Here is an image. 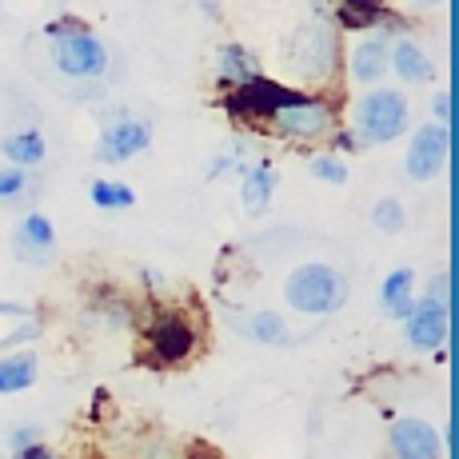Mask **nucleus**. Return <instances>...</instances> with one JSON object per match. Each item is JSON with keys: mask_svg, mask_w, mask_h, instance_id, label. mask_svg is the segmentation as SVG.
<instances>
[{"mask_svg": "<svg viewBox=\"0 0 459 459\" xmlns=\"http://www.w3.org/2000/svg\"><path fill=\"white\" fill-rule=\"evenodd\" d=\"M431 117H436V125H444V128H452V92H439L436 100H431Z\"/></svg>", "mask_w": 459, "mask_h": 459, "instance_id": "bb28decb", "label": "nucleus"}, {"mask_svg": "<svg viewBox=\"0 0 459 459\" xmlns=\"http://www.w3.org/2000/svg\"><path fill=\"white\" fill-rule=\"evenodd\" d=\"M148 359L156 368H172L184 364V359L196 351V324L184 312H160L152 324H148Z\"/></svg>", "mask_w": 459, "mask_h": 459, "instance_id": "39448f33", "label": "nucleus"}, {"mask_svg": "<svg viewBox=\"0 0 459 459\" xmlns=\"http://www.w3.org/2000/svg\"><path fill=\"white\" fill-rule=\"evenodd\" d=\"M268 125H272L276 136H288V140H324L335 125V112H332V104L307 96V100L292 104V108L276 112Z\"/></svg>", "mask_w": 459, "mask_h": 459, "instance_id": "423d86ee", "label": "nucleus"}, {"mask_svg": "<svg viewBox=\"0 0 459 459\" xmlns=\"http://www.w3.org/2000/svg\"><path fill=\"white\" fill-rule=\"evenodd\" d=\"M37 372H40V364L32 351H13L8 359H0V395H16L24 387H32L37 384Z\"/></svg>", "mask_w": 459, "mask_h": 459, "instance_id": "f3484780", "label": "nucleus"}, {"mask_svg": "<svg viewBox=\"0 0 459 459\" xmlns=\"http://www.w3.org/2000/svg\"><path fill=\"white\" fill-rule=\"evenodd\" d=\"M200 8H204L208 16H216L220 13V0H200Z\"/></svg>", "mask_w": 459, "mask_h": 459, "instance_id": "7c9ffc66", "label": "nucleus"}, {"mask_svg": "<svg viewBox=\"0 0 459 459\" xmlns=\"http://www.w3.org/2000/svg\"><path fill=\"white\" fill-rule=\"evenodd\" d=\"M411 304H416V272L395 268L392 276L379 284V307H384L392 320H408Z\"/></svg>", "mask_w": 459, "mask_h": 459, "instance_id": "9b49d317", "label": "nucleus"}, {"mask_svg": "<svg viewBox=\"0 0 459 459\" xmlns=\"http://www.w3.org/2000/svg\"><path fill=\"white\" fill-rule=\"evenodd\" d=\"M24 192V168H0V200H13Z\"/></svg>", "mask_w": 459, "mask_h": 459, "instance_id": "393cba45", "label": "nucleus"}, {"mask_svg": "<svg viewBox=\"0 0 459 459\" xmlns=\"http://www.w3.org/2000/svg\"><path fill=\"white\" fill-rule=\"evenodd\" d=\"M411 125V104L400 88H376L356 104V136L368 144H392Z\"/></svg>", "mask_w": 459, "mask_h": 459, "instance_id": "7ed1b4c3", "label": "nucleus"}, {"mask_svg": "<svg viewBox=\"0 0 459 459\" xmlns=\"http://www.w3.org/2000/svg\"><path fill=\"white\" fill-rule=\"evenodd\" d=\"M21 240L29 244V248H52V240H56V232H52V220L40 216V212H32V216L21 220Z\"/></svg>", "mask_w": 459, "mask_h": 459, "instance_id": "4be33fe9", "label": "nucleus"}, {"mask_svg": "<svg viewBox=\"0 0 459 459\" xmlns=\"http://www.w3.org/2000/svg\"><path fill=\"white\" fill-rule=\"evenodd\" d=\"M8 444H13V452H24V447L40 444V428L37 423H24V428H16L13 436H8Z\"/></svg>", "mask_w": 459, "mask_h": 459, "instance_id": "a878e982", "label": "nucleus"}, {"mask_svg": "<svg viewBox=\"0 0 459 459\" xmlns=\"http://www.w3.org/2000/svg\"><path fill=\"white\" fill-rule=\"evenodd\" d=\"M13 459H60L52 447H44V444H32V447H24V452H16Z\"/></svg>", "mask_w": 459, "mask_h": 459, "instance_id": "c85d7f7f", "label": "nucleus"}, {"mask_svg": "<svg viewBox=\"0 0 459 459\" xmlns=\"http://www.w3.org/2000/svg\"><path fill=\"white\" fill-rule=\"evenodd\" d=\"M312 176L316 180H328V184H348V168H343V160H335V156H316Z\"/></svg>", "mask_w": 459, "mask_h": 459, "instance_id": "b1692460", "label": "nucleus"}, {"mask_svg": "<svg viewBox=\"0 0 459 459\" xmlns=\"http://www.w3.org/2000/svg\"><path fill=\"white\" fill-rule=\"evenodd\" d=\"M447 292H452V276H447V272H444V276H436V280H431V299H439V304H447Z\"/></svg>", "mask_w": 459, "mask_h": 459, "instance_id": "cd10ccee", "label": "nucleus"}, {"mask_svg": "<svg viewBox=\"0 0 459 459\" xmlns=\"http://www.w3.org/2000/svg\"><path fill=\"white\" fill-rule=\"evenodd\" d=\"M392 455L395 459H444L436 428L416 416H403L392 423Z\"/></svg>", "mask_w": 459, "mask_h": 459, "instance_id": "9d476101", "label": "nucleus"}, {"mask_svg": "<svg viewBox=\"0 0 459 459\" xmlns=\"http://www.w3.org/2000/svg\"><path fill=\"white\" fill-rule=\"evenodd\" d=\"M387 68H395V76H400V81H408V84L436 81V65H431V56L420 48L416 40H395Z\"/></svg>", "mask_w": 459, "mask_h": 459, "instance_id": "f8f14e48", "label": "nucleus"}, {"mask_svg": "<svg viewBox=\"0 0 459 459\" xmlns=\"http://www.w3.org/2000/svg\"><path fill=\"white\" fill-rule=\"evenodd\" d=\"M44 136L37 128H24V132H13V136L4 140V156L13 160V168H32L44 160Z\"/></svg>", "mask_w": 459, "mask_h": 459, "instance_id": "6ab92c4d", "label": "nucleus"}, {"mask_svg": "<svg viewBox=\"0 0 459 459\" xmlns=\"http://www.w3.org/2000/svg\"><path fill=\"white\" fill-rule=\"evenodd\" d=\"M447 152H452V128H444V125L416 128L411 148H408V176L411 180H436L447 164Z\"/></svg>", "mask_w": 459, "mask_h": 459, "instance_id": "0eeeda50", "label": "nucleus"}, {"mask_svg": "<svg viewBox=\"0 0 459 459\" xmlns=\"http://www.w3.org/2000/svg\"><path fill=\"white\" fill-rule=\"evenodd\" d=\"M299 48L307 52V56H299V73L304 76H324L328 73V65H332V52H335V40H332V32L328 29H307L304 37H299Z\"/></svg>", "mask_w": 459, "mask_h": 459, "instance_id": "dca6fc26", "label": "nucleus"}, {"mask_svg": "<svg viewBox=\"0 0 459 459\" xmlns=\"http://www.w3.org/2000/svg\"><path fill=\"white\" fill-rule=\"evenodd\" d=\"M387 60H392V44H387L384 32L372 40H359L356 52H351V76L359 84H376L387 73Z\"/></svg>", "mask_w": 459, "mask_h": 459, "instance_id": "ddd939ff", "label": "nucleus"}, {"mask_svg": "<svg viewBox=\"0 0 459 459\" xmlns=\"http://www.w3.org/2000/svg\"><path fill=\"white\" fill-rule=\"evenodd\" d=\"M92 204L104 212H117V208H132L136 204V192L120 180H92Z\"/></svg>", "mask_w": 459, "mask_h": 459, "instance_id": "aec40b11", "label": "nucleus"}, {"mask_svg": "<svg viewBox=\"0 0 459 459\" xmlns=\"http://www.w3.org/2000/svg\"><path fill=\"white\" fill-rule=\"evenodd\" d=\"M148 144H152V128H148L144 120L120 117V120H112V125L100 132L96 156H100L104 164H125V160H132V156L144 152Z\"/></svg>", "mask_w": 459, "mask_h": 459, "instance_id": "1a4fd4ad", "label": "nucleus"}, {"mask_svg": "<svg viewBox=\"0 0 459 459\" xmlns=\"http://www.w3.org/2000/svg\"><path fill=\"white\" fill-rule=\"evenodd\" d=\"M372 220H376L379 232H403V220H408V216H403V204H400V200H395V196H384V200H379V204L372 208Z\"/></svg>", "mask_w": 459, "mask_h": 459, "instance_id": "5701e85b", "label": "nucleus"}, {"mask_svg": "<svg viewBox=\"0 0 459 459\" xmlns=\"http://www.w3.org/2000/svg\"><path fill=\"white\" fill-rule=\"evenodd\" d=\"M216 68H220V81H228V84H252L255 76H264L255 52L244 48V44H236V40L216 52Z\"/></svg>", "mask_w": 459, "mask_h": 459, "instance_id": "2eb2a0df", "label": "nucleus"}, {"mask_svg": "<svg viewBox=\"0 0 459 459\" xmlns=\"http://www.w3.org/2000/svg\"><path fill=\"white\" fill-rule=\"evenodd\" d=\"M52 37V60H56L60 73L76 76V81H88V76H104L108 68V48L96 32H88L84 24L76 21H52L48 24Z\"/></svg>", "mask_w": 459, "mask_h": 459, "instance_id": "f03ea898", "label": "nucleus"}, {"mask_svg": "<svg viewBox=\"0 0 459 459\" xmlns=\"http://www.w3.org/2000/svg\"><path fill=\"white\" fill-rule=\"evenodd\" d=\"M276 188H280V172H276V168H272L268 160L244 168V208H248L252 216L268 212L272 196H276Z\"/></svg>", "mask_w": 459, "mask_h": 459, "instance_id": "4468645a", "label": "nucleus"}, {"mask_svg": "<svg viewBox=\"0 0 459 459\" xmlns=\"http://www.w3.org/2000/svg\"><path fill=\"white\" fill-rule=\"evenodd\" d=\"M299 100H307L299 88L268 81V76H255L252 84H236L232 92L224 96V108L232 112V117L252 120V125H255V120H272L276 112L292 108V104H299Z\"/></svg>", "mask_w": 459, "mask_h": 459, "instance_id": "20e7f679", "label": "nucleus"}, {"mask_svg": "<svg viewBox=\"0 0 459 459\" xmlns=\"http://www.w3.org/2000/svg\"><path fill=\"white\" fill-rule=\"evenodd\" d=\"M284 299L304 316H332L348 304V280L328 264H299L284 280Z\"/></svg>", "mask_w": 459, "mask_h": 459, "instance_id": "f257e3e1", "label": "nucleus"}, {"mask_svg": "<svg viewBox=\"0 0 459 459\" xmlns=\"http://www.w3.org/2000/svg\"><path fill=\"white\" fill-rule=\"evenodd\" d=\"M439 0H411V8H436Z\"/></svg>", "mask_w": 459, "mask_h": 459, "instance_id": "2f4dec72", "label": "nucleus"}, {"mask_svg": "<svg viewBox=\"0 0 459 459\" xmlns=\"http://www.w3.org/2000/svg\"><path fill=\"white\" fill-rule=\"evenodd\" d=\"M335 148H340V152H356V148H359V136H356V132H335Z\"/></svg>", "mask_w": 459, "mask_h": 459, "instance_id": "c756f323", "label": "nucleus"}, {"mask_svg": "<svg viewBox=\"0 0 459 459\" xmlns=\"http://www.w3.org/2000/svg\"><path fill=\"white\" fill-rule=\"evenodd\" d=\"M384 16H387V0H335V21L351 32L376 29Z\"/></svg>", "mask_w": 459, "mask_h": 459, "instance_id": "a211bd4d", "label": "nucleus"}, {"mask_svg": "<svg viewBox=\"0 0 459 459\" xmlns=\"http://www.w3.org/2000/svg\"><path fill=\"white\" fill-rule=\"evenodd\" d=\"M447 324H452L447 304L423 296V299L411 304L408 320H403V335H408V343L416 351H439V348H444V340H447Z\"/></svg>", "mask_w": 459, "mask_h": 459, "instance_id": "6e6552de", "label": "nucleus"}, {"mask_svg": "<svg viewBox=\"0 0 459 459\" xmlns=\"http://www.w3.org/2000/svg\"><path fill=\"white\" fill-rule=\"evenodd\" d=\"M248 332H252V340H260V343H288V324L280 320L276 312H255L252 320H248Z\"/></svg>", "mask_w": 459, "mask_h": 459, "instance_id": "412c9836", "label": "nucleus"}]
</instances>
